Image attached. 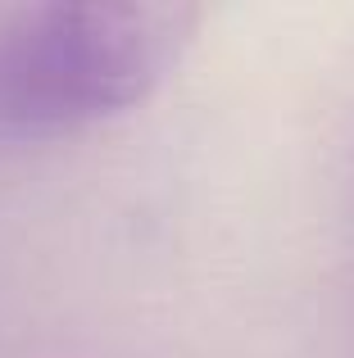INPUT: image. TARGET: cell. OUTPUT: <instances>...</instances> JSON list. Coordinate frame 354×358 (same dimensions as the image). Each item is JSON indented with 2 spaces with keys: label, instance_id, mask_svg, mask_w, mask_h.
Returning <instances> with one entry per match:
<instances>
[{
  "label": "cell",
  "instance_id": "cell-1",
  "mask_svg": "<svg viewBox=\"0 0 354 358\" xmlns=\"http://www.w3.org/2000/svg\"><path fill=\"white\" fill-rule=\"evenodd\" d=\"M200 9L50 0L0 14V136H64L127 114L177 69Z\"/></svg>",
  "mask_w": 354,
  "mask_h": 358
}]
</instances>
